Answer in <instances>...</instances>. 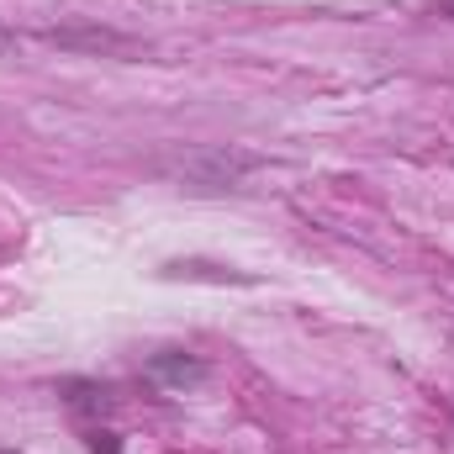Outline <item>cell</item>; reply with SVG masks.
Here are the masks:
<instances>
[{
	"mask_svg": "<svg viewBox=\"0 0 454 454\" xmlns=\"http://www.w3.org/2000/svg\"><path fill=\"white\" fill-rule=\"evenodd\" d=\"M153 375H159V380H169V386H191V380H201V364L169 348V354H159V359H153Z\"/></svg>",
	"mask_w": 454,
	"mask_h": 454,
	"instance_id": "6da1fadb",
	"label": "cell"
},
{
	"mask_svg": "<svg viewBox=\"0 0 454 454\" xmlns=\"http://www.w3.org/2000/svg\"><path fill=\"white\" fill-rule=\"evenodd\" d=\"M5 43H11V37H5V32H0V53H5Z\"/></svg>",
	"mask_w": 454,
	"mask_h": 454,
	"instance_id": "7a4b0ae2",
	"label": "cell"
}]
</instances>
